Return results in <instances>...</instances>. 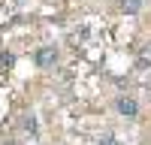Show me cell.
<instances>
[{"mask_svg": "<svg viewBox=\"0 0 151 145\" xmlns=\"http://www.w3.org/2000/svg\"><path fill=\"white\" fill-rule=\"evenodd\" d=\"M3 145H24V142H18V139H3Z\"/></svg>", "mask_w": 151, "mask_h": 145, "instance_id": "5b68a950", "label": "cell"}, {"mask_svg": "<svg viewBox=\"0 0 151 145\" xmlns=\"http://www.w3.org/2000/svg\"><path fill=\"white\" fill-rule=\"evenodd\" d=\"M139 9H142V0H121V12H127V15H136Z\"/></svg>", "mask_w": 151, "mask_h": 145, "instance_id": "277c9868", "label": "cell"}, {"mask_svg": "<svg viewBox=\"0 0 151 145\" xmlns=\"http://www.w3.org/2000/svg\"><path fill=\"white\" fill-rule=\"evenodd\" d=\"M15 3H21V0H15Z\"/></svg>", "mask_w": 151, "mask_h": 145, "instance_id": "8992f818", "label": "cell"}, {"mask_svg": "<svg viewBox=\"0 0 151 145\" xmlns=\"http://www.w3.org/2000/svg\"><path fill=\"white\" fill-rule=\"evenodd\" d=\"M115 109H118L124 118H130V121H133V118H139V103H136L130 94H121L118 100H115Z\"/></svg>", "mask_w": 151, "mask_h": 145, "instance_id": "7a4b0ae2", "label": "cell"}, {"mask_svg": "<svg viewBox=\"0 0 151 145\" xmlns=\"http://www.w3.org/2000/svg\"><path fill=\"white\" fill-rule=\"evenodd\" d=\"M18 127L27 133L30 139L36 136V133H40V124H36V115H33V112H24V115H21V121H18Z\"/></svg>", "mask_w": 151, "mask_h": 145, "instance_id": "3957f363", "label": "cell"}, {"mask_svg": "<svg viewBox=\"0 0 151 145\" xmlns=\"http://www.w3.org/2000/svg\"><path fill=\"white\" fill-rule=\"evenodd\" d=\"M33 64L40 67V70H52V67L58 64V48H55V45H42V48H36Z\"/></svg>", "mask_w": 151, "mask_h": 145, "instance_id": "6da1fadb", "label": "cell"}]
</instances>
